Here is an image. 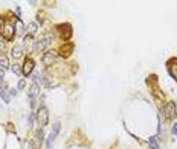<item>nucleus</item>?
<instances>
[{
    "instance_id": "nucleus-1",
    "label": "nucleus",
    "mask_w": 177,
    "mask_h": 149,
    "mask_svg": "<svg viewBox=\"0 0 177 149\" xmlns=\"http://www.w3.org/2000/svg\"><path fill=\"white\" fill-rule=\"evenodd\" d=\"M54 41V35L50 34V32H46L38 41H37V44H35V47H34V50L35 52H43V50H46L49 46H50V43Z\"/></svg>"
},
{
    "instance_id": "nucleus-2",
    "label": "nucleus",
    "mask_w": 177,
    "mask_h": 149,
    "mask_svg": "<svg viewBox=\"0 0 177 149\" xmlns=\"http://www.w3.org/2000/svg\"><path fill=\"white\" fill-rule=\"evenodd\" d=\"M37 122H38V125L43 128V126H46L47 123H49V110L46 108V107H40L38 110H37Z\"/></svg>"
},
{
    "instance_id": "nucleus-3",
    "label": "nucleus",
    "mask_w": 177,
    "mask_h": 149,
    "mask_svg": "<svg viewBox=\"0 0 177 149\" xmlns=\"http://www.w3.org/2000/svg\"><path fill=\"white\" fill-rule=\"evenodd\" d=\"M2 34H3V38L6 40V41H11V40H14V35H16V28L8 22V23H5L3 25V29H2Z\"/></svg>"
},
{
    "instance_id": "nucleus-4",
    "label": "nucleus",
    "mask_w": 177,
    "mask_h": 149,
    "mask_svg": "<svg viewBox=\"0 0 177 149\" xmlns=\"http://www.w3.org/2000/svg\"><path fill=\"white\" fill-rule=\"evenodd\" d=\"M163 113H165V117H166L168 120H174V117L177 116V113H175V103H174V102H168V103H165V107H163Z\"/></svg>"
},
{
    "instance_id": "nucleus-5",
    "label": "nucleus",
    "mask_w": 177,
    "mask_h": 149,
    "mask_svg": "<svg viewBox=\"0 0 177 149\" xmlns=\"http://www.w3.org/2000/svg\"><path fill=\"white\" fill-rule=\"evenodd\" d=\"M60 129H61V123H60V122H55L54 126H52V131H50V134H49V137H47V149H50V144L55 141V138H57Z\"/></svg>"
},
{
    "instance_id": "nucleus-6",
    "label": "nucleus",
    "mask_w": 177,
    "mask_h": 149,
    "mask_svg": "<svg viewBox=\"0 0 177 149\" xmlns=\"http://www.w3.org/2000/svg\"><path fill=\"white\" fill-rule=\"evenodd\" d=\"M34 67H35L34 59H32V58H26L25 63H23V69H22L23 75H25V76H29V75L34 72Z\"/></svg>"
},
{
    "instance_id": "nucleus-7",
    "label": "nucleus",
    "mask_w": 177,
    "mask_h": 149,
    "mask_svg": "<svg viewBox=\"0 0 177 149\" xmlns=\"http://www.w3.org/2000/svg\"><path fill=\"white\" fill-rule=\"evenodd\" d=\"M73 49H75L73 43H64V44L60 47V55H61L63 58H67V56H70V55L73 53Z\"/></svg>"
},
{
    "instance_id": "nucleus-8",
    "label": "nucleus",
    "mask_w": 177,
    "mask_h": 149,
    "mask_svg": "<svg viewBox=\"0 0 177 149\" xmlns=\"http://www.w3.org/2000/svg\"><path fill=\"white\" fill-rule=\"evenodd\" d=\"M57 52H54V50H47L44 55H43V58H41V61H43V64L44 66H52V63H55V59H57Z\"/></svg>"
},
{
    "instance_id": "nucleus-9",
    "label": "nucleus",
    "mask_w": 177,
    "mask_h": 149,
    "mask_svg": "<svg viewBox=\"0 0 177 149\" xmlns=\"http://www.w3.org/2000/svg\"><path fill=\"white\" fill-rule=\"evenodd\" d=\"M58 31L61 32V37L64 40H69L72 37V26L69 23H64V25H60L58 26Z\"/></svg>"
},
{
    "instance_id": "nucleus-10",
    "label": "nucleus",
    "mask_w": 177,
    "mask_h": 149,
    "mask_svg": "<svg viewBox=\"0 0 177 149\" xmlns=\"http://www.w3.org/2000/svg\"><path fill=\"white\" fill-rule=\"evenodd\" d=\"M168 70H169L171 76L177 81V58H172L168 61Z\"/></svg>"
},
{
    "instance_id": "nucleus-11",
    "label": "nucleus",
    "mask_w": 177,
    "mask_h": 149,
    "mask_svg": "<svg viewBox=\"0 0 177 149\" xmlns=\"http://www.w3.org/2000/svg\"><path fill=\"white\" fill-rule=\"evenodd\" d=\"M32 43H34V37L28 34V35L23 38V49L28 50V52H31V50H32Z\"/></svg>"
},
{
    "instance_id": "nucleus-12",
    "label": "nucleus",
    "mask_w": 177,
    "mask_h": 149,
    "mask_svg": "<svg viewBox=\"0 0 177 149\" xmlns=\"http://www.w3.org/2000/svg\"><path fill=\"white\" fill-rule=\"evenodd\" d=\"M38 93H40V85L34 82V84L31 85V88H29V91H28V96H29L31 99H35V96H37Z\"/></svg>"
},
{
    "instance_id": "nucleus-13",
    "label": "nucleus",
    "mask_w": 177,
    "mask_h": 149,
    "mask_svg": "<svg viewBox=\"0 0 177 149\" xmlns=\"http://www.w3.org/2000/svg\"><path fill=\"white\" fill-rule=\"evenodd\" d=\"M23 52H25L23 46H16V47L12 49V56H14L16 59H19V58L23 56Z\"/></svg>"
},
{
    "instance_id": "nucleus-14",
    "label": "nucleus",
    "mask_w": 177,
    "mask_h": 149,
    "mask_svg": "<svg viewBox=\"0 0 177 149\" xmlns=\"http://www.w3.org/2000/svg\"><path fill=\"white\" fill-rule=\"evenodd\" d=\"M0 67L2 69H8L9 67V59L5 53H0Z\"/></svg>"
},
{
    "instance_id": "nucleus-15",
    "label": "nucleus",
    "mask_w": 177,
    "mask_h": 149,
    "mask_svg": "<svg viewBox=\"0 0 177 149\" xmlns=\"http://www.w3.org/2000/svg\"><path fill=\"white\" fill-rule=\"evenodd\" d=\"M37 31H38V26H37V23H35V22L28 23V32H29V35H34Z\"/></svg>"
},
{
    "instance_id": "nucleus-16",
    "label": "nucleus",
    "mask_w": 177,
    "mask_h": 149,
    "mask_svg": "<svg viewBox=\"0 0 177 149\" xmlns=\"http://www.w3.org/2000/svg\"><path fill=\"white\" fill-rule=\"evenodd\" d=\"M43 138H44V131H43V128H41V129H38V131H37V144H38V147L41 146Z\"/></svg>"
},
{
    "instance_id": "nucleus-17",
    "label": "nucleus",
    "mask_w": 177,
    "mask_h": 149,
    "mask_svg": "<svg viewBox=\"0 0 177 149\" xmlns=\"http://www.w3.org/2000/svg\"><path fill=\"white\" fill-rule=\"evenodd\" d=\"M148 143H150L151 149H159V144H157V137H150V138H148Z\"/></svg>"
},
{
    "instance_id": "nucleus-18",
    "label": "nucleus",
    "mask_w": 177,
    "mask_h": 149,
    "mask_svg": "<svg viewBox=\"0 0 177 149\" xmlns=\"http://www.w3.org/2000/svg\"><path fill=\"white\" fill-rule=\"evenodd\" d=\"M23 32H25V25L22 23V20H20V19H17V34H19V35H22Z\"/></svg>"
},
{
    "instance_id": "nucleus-19",
    "label": "nucleus",
    "mask_w": 177,
    "mask_h": 149,
    "mask_svg": "<svg viewBox=\"0 0 177 149\" xmlns=\"http://www.w3.org/2000/svg\"><path fill=\"white\" fill-rule=\"evenodd\" d=\"M0 94H2V97H3L5 103H9V100H11V99H9V96H8V91H6V90H3V88H2V91H0Z\"/></svg>"
},
{
    "instance_id": "nucleus-20",
    "label": "nucleus",
    "mask_w": 177,
    "mask_h": 149,
    "mask_svg": "<svg viewBox=\"0 0 177 149\" xmlns=\"http://www.w3.org/2000/svg\"><path fill=\"white\" fill-rule=\"evenodd\" d=\"M12 72H14L16 75H19V73L22 72V69H20V66H19V64H14V66H12Z\"/></svg>"
},
{
    "instance_id": "nucleus-21",
    "label": "nucleus",
    "mask_w": 177,
    "mask_h": 149,
    "mask_svg": "<svg viewBox=\"0 0 177 149\" xmlns=\"http://www.w3.org/2000/svg\"><path fill=\"white\" fill-rule=\"evenodd\" d=\"M32 123H34V114L31 113V114L28 116V126L31 128V126H32Z\"/></svg>"
},
{
    "instance_id": "nucleus-22",
    "label": "nucleus",
    "mask_w": 177,
    "mask_h": 149,
    "mask_svg": "<svg viewBox=\"0 0 177 149\" xmlns=\"http://www.w3.org/2000/svg\"><path fill=\"white\" fill-rule=\"evenodd\" d=\"M23 88H25V81L22 79V81L19 82V90H23Z\"/></svg>"
},
{
    "instance_id": "nucleus-23",
    "label": "nucleus",
    "mask_w": 177,
    "mask_h": 149,
    "mask_svg": "<svg viewBox=\"0 0 177 149\" xmlns=\"http://www.w3.org/2000/svg\"><path fill=\"white\" fill-rule=\"evenodd\" d=\"M171 131H172V134H174V135H177V123H174V125H172V129H171Z\"/></svg>"
},
{
    "instance_id": "nucleus-24",
    "label": "nucleus",
    "mask_w": 177,
    "mask_h": 149,
    "mask_svg": "<svg viewBox=\"0 0 177 149\" xmlns=\"http://www.w3.org/2000/svg\"><path fill=\"white\" fill-rule=\"evenodd\" d=\"M5 75V69H2V67H0V78H2Z\"/></svg>"
},
{
    "instance_id": "nucleus-25",
    "label": "nucleus",
    "mask_w": 177,
    "mask_h": 149,
    "mask_svg": "<svg viewBox=\"0 0 177 149\" xmlns=\"http://www.w3.org/2000/svg\"><path fill=\"white\" fill-rule=\"evenodd\" d=\"M3 47H5V44H3V41H0V52L3 50Z\"/></svg>"
},
{
    "instance_id": "nucleus-26",
    "label": "nucleus",
    "mask_w": 177,
    "mask_h": 149,
    "mask_svg": "<svg viewBox=\"0 0 177 149\" xmlns=\"http://www.w3.org/2000/svg\"><path fill=\"white\" fill-rule=\"evenodd\" d=\"M11 94H12V96H17V91H16V90L12 88V90H11Z\"/></svg>"
},
{
    "instance_id": "nucleus-27",
    "label": "nucleus",
    "mask_w": 177,
    "mask_h": 149,
    "mask_svg": "<svg viewBox=\"0 0 177 149\" xmlns=\"http://www.w3.org/2000/svg\"><path fill=\"white\" fill-rule=\"evenodd\" d=\"M0 32H2V19H0Z\"/></svg>"
}]
</instances>
